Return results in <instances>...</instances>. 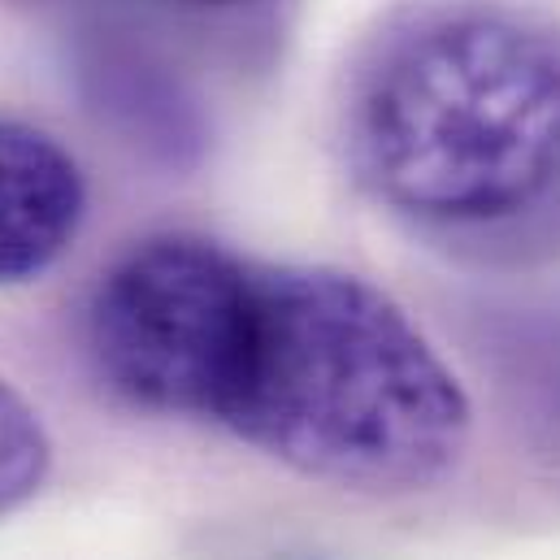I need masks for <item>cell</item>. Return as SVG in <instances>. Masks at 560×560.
I'll return each mask as SVG.
<instances>
[{
  "label": "cell",
  "instance_id": "1",
  "mask_svg": "<svg viewBox=\"0 0 560 560\" xmlns=\"http://www.w3.org/2000/svg\"><path fill=\"white\" fill-rule=\"evenodd\" d=\"M352 183L434 240L535 257L560 244V9L400 0L343 57Z\"/></svg>",
  "mask_w": 560,
  "mask_h": 560
},
{
  "label": "cell",
  "instance_id": "2",
  "mask_svg": "<svg viewBox=\"0 0 560 560\" xmlns=\"http://www.w3.org/2000/svg\"><path fill=\"white\" fill-rule=\"evenodd\" d=\"M205 425L308 482L413 495L465 460L474 405L383 287L339 266L248 261Z\"/></svg>",
  "mask_w": 560,
  "mask_h": 560
},
{
  "label": "cell",
  "instance_id": "3",
  "mask_svg": "<svg viewBox=\"0 0 560 560\" xmlns=\"http://www.w3.org/2000/svg\"><path fill=\"white\" fill-rule=\"evenodd\" d=\"M248 261L191 231L131 244L88 300V352L101 383L131 409L205 421Z\"/></svg>",
  "mask_w": 560,
  "mask_h": 560
},
{
  "label": "cell",
  "instance_id": "4",
  "mask_svg": "<svg viewBox=\"0 0 560 560\" xmlns=\"http://www.w3.org/2000/svg\"><path fill=\"white\" fill-rule=\"evenodd\" d=\"M88 183L57 136L0 118V287L39 279L79 240Z\"/></svg>",
  "mask_w": 560,
  "mask_h": 560
},
{
  "label": "cell",
  "instance_id": "5",
  "mask_svg": "<svg viewBox=\"0 0 560 560\" xmlns=\"http://www.w3.org/2000/svg\"><path fill=\"white\" fill-rule=\"evenodd\" d=\"M52 469V439L39 413L0 378V517L35 500Z\"/></svg>",
  "mask_w": 560,
  "mask_h": 560
},
{
  "label": "cell",
  "instance_id": "6",
  "mask_svg": "<svg viewBox=\"0 0 560 560\" xmlns=\"http://www.w3.org/2000/svg\"><path fill=\"white\" fill-rule=\"evenodd\" d=\"M152 9L178 18V22H213V26H231V22H261L275 18L287 0H148Z\"/></svg>",
  "mask_w": 560,
  "mask_h": 560
}]
</instances>
